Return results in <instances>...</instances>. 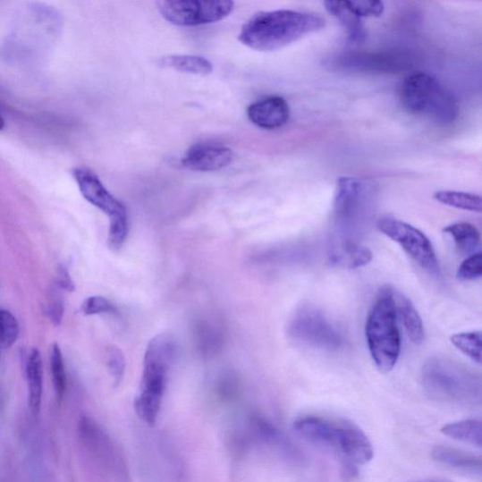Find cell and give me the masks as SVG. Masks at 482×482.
<instances>
[{"mask_svg": "<svg viewBox=\"0 0 482 482\" xmlns=\"http://www.w3.org/2000/svg\"><path fill=\"white\" fill-rule=\"evenodd\" d=\"M295 432L307 442L333 452L342 461L347 477L373 458L370 440L359 426L342 419L305 416L294 423Z\"/></svg>", "mask_w": 482, "mask_h": 482, "instance_id": "6da1fadb", "label": "cell"}, {"mask_svg": "<svg viewBox=\"0 0 482 482\" xmlns=\"http://www.w3.org/2000/svg\"><path fill=\"white\" fill-rule=\"evenodd\" d=\"M325 27L323 17L314 13L293 10L260 12L243 25L239 40L258 51H275Z\"/></svg>", "mask_w": 482, "mask_h": 482, "instance_id": "7a4b0ae2", "label": "cell"}, {"mask_svg": "<svg viewBox=\"0 0 482 482\" xmlns=\"http://www.w3.org/2000/svg\"><path fill=\"white\" fill-rule=\"evenodd\" d=\"M366 338L372 360L382 373L396 366L402 336L394 300V289L385 285L375 299L366 323Z\"/></svg>", "mask_w": 482, "mask_h": 482, "instance_id": "3957f363", "label": "cell"}, {"mask_svg": "<svg viewBox=\"0 0 482 482\" xmlns=\"http://www.w3.org/2000/svg\"><path fill=\"white\" fill-rule=\"evenodd\" d=\"M421 382L426 394L440 402L474 405L481 401L480 378L445 357L427 360L422 368Z\"/></svg>", "mask_w": 482, "mask_h": 482, "instance_id": "277c9868", "label": "cell"}, {"mask_svg": "<svg viewBox=\"0 0 482 482\" xmlns=\"http://www.w3.org/2000/svg\"><path fill=\"white\" fill-rule=\"evenodd\" d=\"M175 355V342L168 334H159L149 342L144 357L140 391L134 402L138 417L144 422L156 423L162 407L167 374Z\"/></svg>", "mask_w": 482, "mask_h": 482, "instance_id": "5b68a950", "label": "cell"}, {"mask_svg": "<svg viewBox=\"0 0 482 482\" xmlns=\"http://www.w3.org/2000/svg\"><path fill=\"white\" fill-rule=\"evenodd\" d=\"M400 97L406 112L427 115L443 126L452 123L459 115L454 96L435 78L426 73L407 77L402 84Z\"/></svg>", "mask_w": 482, "mask_h": 482, "instance_id": "8992f818", "label": "cell"}, {"mask_svg": "<svg viewBox=\"0 0 482 482\" xmlns=\"http://www.w3.org/2000/svg\"><path fill=\"white\" fill-rule=\"evenodd\" d=\"M72 174L83 198L109 217L108 244L112 249L118 251L129 235L127 207L106 190L99 177L91 169L77 167Z\"/></svg>", "mask_w": 482, "mask_h": 482, "instance_id": "52a82bcc", "label": "cell"}, {"mask_svg": "<svg viewBox=\"0 0 482 482\" xmlns=\"http://www.w3.org/2000/svg\"><path fill=\"white\" fill-rule=\"evenodd\" d=\"M288 334L295 343L319 351H334L344 344L341 331L323 311L313 306H302L293 313Z\"/></svg>", "mask_w": 482, "mask_h": 482, "instance_id": "ba28073f", "label": "cell"}, {"mask_svg": "<svg viewBox=\"0 0 482 482\" xmlns=\"http://www.w3.org/2000/svg\"><path fill=\"white\" fill-rule=\"evenodd\" d=\"M377 227L385 236L397 242L423 270L433 275H440L435 248L422 231L393 217L381 218Z\"/></svg>", "mask_w": 482, "mask_h": 482, "instance_id": "9c48e42d", "label": "cell"}, {"mask_svg": "<svg viewBox=\"0 0 482 482\" xmlns=\"http://www.w3.org/2000/svg\"><path fill=\"white\" fill-rule=\"evenodd\" d=\"M234 7L235 4L231 0H168L157 3V9L164 19L181 27H198L221 21L233 12Z\"/></svg>", "mask_w": 482, "mask_h": 482, "instance_id": "30bf717a", "label": "cell"}, {"mask_svg": "<svg viewBox=\"0 0 482 482\" xmlns=\"http://www.w3.org/2000/svg\"><path fill=\"white\" fill-rule=\"evenodd\" d=\"M234 158L229 148L217 144H199L191 147L182 157V165L193 172H216L226 168Z\"/></svg>", "mask_w": 482, "mask_h": 482, "instance_id": "8fae6325", "label": "cell"}, {"mask_svg": "<svg viewBox=\"0 0 482 482\" xmlns=\"http://www.w3.org/2000/svg\"><path fill=\"white\" fill-rule=\"evenodd\" d=\"M247 115L257 127L274 131L287 123L291 117V109L287 101L277 96L263 97L249 105Z\"/></svg>", "mask_w": 482, "mask_h": 482, "instance_id": "7c38bea8", "label": "cell"}, {"mask_svg": "<svg viewBox=\"0 0 482 482\" xmlns=\"http://www.w3.org/2000/svg\"><path fill=\"white\" fill-rule=\"evenodd\" d=\"M26 379L28 402L30 412L37 417L40 413L44 390V367L42 354L38 349H31L26 359Z\"/></svg>", "mask_w": 482, "mask_h": 482, "instance_id": "4fadbf2b", "label": "cell"}, {"mask_svg": "<svg viewBox=\"0 0 482 482\" xmlns=\"http://www.w3.org/2000/svg\"><path fill=\"white\" fill-rule=\"evenodd\" d=\"M433 458L445 467L470 474L481 475V458L474 454L461 452L449 446L437 445L433 451Z\"/></svg>", "mask_w": 482, "mask_h": 482, "instance_id": "5bb4252c", "label": "cell"}, {"mask_svg": "<svg viewBox=\"0 0 482 482\" xmlns=\"http://www.w3.org/2000/svg\"><path fill=\"white\" fill-rule=\"evenodd\" d=\"M394 300L398 318L402 321L410 341L419 345L424 342L423 321L413 302L405 295L394 290Z\"/></svg>", "mask_w": 482, "mask_h": 482, "instance_id": "9a60e30c", "label": "cell"}, {"mask_svg": "<svg viewBox=\"0 0 482 482\" xmlns=\"http://www.w3.org/2000/svg\"><path fill=\"white\" fill-rule=\"evenodd\" d=\"M326 11L341 23L349 38L353 43L364 42L367 31L360 17L353 13L347 6L346 2H334L329 0L324 4Z\"/></svg>", "mask_w": 482, "mask_h": 482, "instance_id": "2e32d148", "label": "cell"}, {"mask_svg": "<svg viewBox=\"0 0 482 482\" xmlns=\"http://www.w3.org/2000/svg\"><path fill=\"white\" fill-rule=\"evenodd\" d=\"M159 67L169 68L178 72L206 76L212 73V63L202 56L170 55L156 61Z\"/></svg>", "mask_w": 482, "mask_h": 482, "instance_id": "e0dca14e", "label": "cell"}, {"mask_svg": "<svg viewBox=\"0 0 482 482\" xmlns=\"http://www.w3.org/2000/svg\"><path fill=\"white\" fill-rule=\"evenodd\" d=\"M444 232L452 237L461 253L469 256L477 253L480 245V233L473 224L466 222L455 223L444 227Z\"/></svg>", "mask_w": 482, "mask_h": 482, "instance_id": "ac0fdd59", "label": "cell"}, {"mask_svg": "<svg viewBox=\"0 0 482 482\" xmlns=\"http://www.w3.org/2000/svg\"><path fill=\"white\" fill-rule=\"evenodd\" d=\"M442 433L454 440L481 448L482 426L479 419H466L445 425L442 427Z\"/></svg>", "mask_w": 482, "mask_h": 482, "instance_id": "d6986e66", "label": "cell"}, {"mask_svg": "<svg viewBox=\"0 0 482 482\" xmlns=\"http://www.w3.org/2000/svg\"><path fill=\"white\" fill-rule=\"evenodd\" d=\"M434 199L444 205L457 209L480 213L482 210L481 198L470 192L456 190H438L434 193Z\"/></svg>", "mask_w": 482, "mask_h": 482, "instance_id": "ffe728a7", "label": "cell"}, {"mask_svg": "<svg viewBox=\"0 0 482 482\" xmlns=\"http://www.w3.org/2000/svg\"><path fill=\"white\" fill-rule=\"evenodd\" d=\"M52 383L55 385V395L59 403L64 398L67 388V377L63 355L60 346L55 343L51 346L49 355Z\"/></svg>", "mask_w": 482, "mask_h": 482, "instance_id": "44dd1931", "label": "cell"}, {"mask_svg": "<svg viewBox=\"0 0 482 482\" xmlns=\"http://www.w3.org/2000/svg\"><path fill=\"white\" fill-rule=\"evenodd\" d=\"M452 343L475 363L481 364V332H464L451 337Z\"/></svg>", "mask_w": 482, "mask_h": 482, "instance_id": "7402d4cb", "label": "cell"}, {"mask_svg": "<svg viewBox=\"0 0 482 482\" xmlns=\"http://www.w3.org/2000/svg\"><path fill=\"white\" fill-rule=\"evenodd\" d=\"M20 334L21 327L16 317L10 311L0 309V348L13 347Z\"/></svg>", "mask_w": 482, "mask_h": 482, "instance_id": "603a6c76", "label": "cell"}, {"mask_svg": "<svg viewBox=\"0 0 482 482\" xmlns=\"http://www.w3.org/2000/svg\"><path fill=\"white\" fill-rule=\"evenodd\" d=\"M80 310L85 316L118 314L117 309L110 300L98 295L85 299L80 307Z\"/></svg>", "mask_w": 482, "mask_h": 482, "instance_id": "cb8c5ba5", "label": "cell"}, {"mask_svg": "<svg viewBox=\"0 0 482 482\" xmlns=\"http://www.w3.org/2000/svg\"><path fill=\"white\" fill-rule=\"evenodd\" d=\"M351 67H359L361 69H397V61L378 55H360L349 59L347 61Z\"/></svg>", "mask_w": 482, "mask_h": 482, "instance_id": "d4e9b609", "label": "cell"}, {"mask_svg": "<svg viewBox=\"0 0 482 482\" xmlns=\"http://www.w3.org/2000/svg\"><path fill=\"white\" fill-rule=\"evenodd\" d=\"M482 275V254L480 251L469 256L459 266L457 278L461 281H474Z\"/></svg>", "mask_w": 482, "mask_h": 482, "instance_id": "484cf974", "label": "cell"}, {"mask_svg": "<svg viewBox=\"0 0 482 482\" xmlns=\"http://www.w3.org/2000/svg\"><path fill=\"white\" fill-rule=\"evenodd\" d=\"M349 9L357 16L363 17H378L383 14L385 5L378 0H359V2H346Z\"/></svg>", "mask_w": 482, "mask_h": 482, "instance_id": "4316f807", "label": "cell"}, {"mask_svg": "<svg viewBox=\"0 0 482 482\" xmlns=\"http://www.w3.org/2000/svg\"><path fill=\"white\" fill-rule=\"evenodd\" d=\"M106 362L115 385H118L123 379L124 367H126L124 356L121 350L117 347H110L106 350Z\"/></svg>", "mask_w": 482, "mask_h": 482, "instance_id": "83f0119b", "label": "cell"}, {"mask_svg": "<svg viewBox=\"0 0 482 482\" xmlns=\"http://www.w3.org/2000/svg\"><path fill=\"white\" fill-rule=\"evenodd\" d=\"M57 291H53L49 294L47 314L51 323L56 326L62 324L64 316V302L62 295Z\"/></svg>", "mask_w": 482, "mask_h": 482, "instance_id": "f1b7e54d", "label": "cell"}, {"mask_svg": "<svg viewBox=\"0 0 482 482\" xmlns=\"http://www.w3.org/2000/svg\"><path fill=\"white\" fill-rule=\"evenodd\" d=\"M56 285L57 288L62 292H72L76 289L74 281L70 275L68 267L63 264H61L58 266Z\"/></svg>", "mask_w": 482, "mask_h": 482, "instance_id": "f546056e", "label": "cell"}, {"mask_svg": "<svg viewBox=\"0 0 482 482\" xmlns=\"http://www.w3.org/2000/svg\"><path fill=\"white\" fill-rule=\"evenodd\" d=\"M416 482H451V481L431 478V479H423V480H419V481H416Z\"/></svg>", "mask_w": 482, "mask_h": 482, "instance_id": "4dcf8cb0", "label": "cell"}, {"mask_svg": "<svg viewBox=\"0 0 482 482\" xmlns=\"http://www.w3.org/2000/svg\"><path fill=\"white\" fill-rule=\"evenodd\" d=\"M5 127V120L0 115V131H3Z\"/></svg>", "mask_w": 482, "mask_h": 482, "instance_id": "1f68e13d", "label": "cell"}]
</instances>
